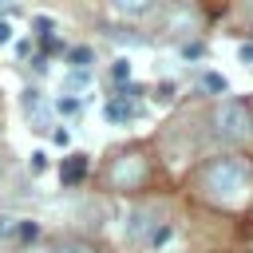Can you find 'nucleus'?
Segmentation results:
<instances>
[{
  "instance_id": "nucleus-13",
  "label": "nucleus",
  "mask_w": 253,
  "mask_h": 253,
  "mask_svg": "<svg viewBox=\"0 0 253 253\" xmlns=\"http://www.w3.org/2000/svg\"><path fill=\"white\" fill-rule=\"evenodd\" d=\"M237 55H241V63H253V43H241V51H237Z\"/></svg>"
},
{
  "instance_id": "nucleus-11",
  "label": "nucleus",
  "mask_w": 253,
  "mask_h": 253,
  "mask_svg": "<svg viewBox=\"0 0 253 253\" xmlns=\"http://www.w3.org/2000/svg\"><path fill=\"white\" fill-rule=\"evenodd\" d=\"M16 233V217H0V237H12Z\"/></svg>"
},
{
  "instance_id": "nucleus-1",
  "label": "nucleus",
  "mask_w": 253,
  "mask_h": 253,
  "mask_svg": "<svg viewBox=\"0 0 253 253\" xmlns=\"http://www.w3.org/2000/svg\"><path fill=\"white\" fill-rule=\"evenodd\" d=\"M198 190H202L213 206L237 210V206H245L249 194H253V170H249L245 158H233V154H229V158H213V162L202 166Z\"/></svg>"
},
{
  "instance_id": "nucleus-12",
  "label": "nucleus",
  "mask_w": 253,
  "mask_h": 253,
  "mask_svg": "<svg viewBox=\"0 0 253 253\" xmlns=\"http://www.w3.org/2000/svg\"><path fill=\"white\" fill-rule=\"evenodd\" d=\"M28 166H32V174H40V170H43V166H47V162H43V154H40V150H36V154H32V162H28Z\"/></svg>"
},
{
  "instance_id": "nucleus-16",
  "label": "nucleus",
  "mask_w": 253,
  "mask_h": 253,
  "mask_svg": "<svg viewBox=\"0 0 253 253\" xmlns=\"http://www.w3.org/2000/svg\"><path fill=\"white\" fill-rule=\"evenodd\" d=\"M55 253H91V249H83V245H67V249H55Z\"/></svg>"
},
{
  "instance_id": "nucleus-5",
  "label": "nucleus",
  "mask_w": 253,
  "mask_h": 253,
  "mask_svg": "<svg viewBox=\"0 0 253 253\" xmlns=\"http://www.w3.org/2000/svg\"><path fill=\"white\" fill-rule=\"evenodd\" d=\"M83 170H87V158H83V154H71L67 166H63V182H79Z\"/></svg>"
},
{
  "instance_id": "nucleus-7",
  "label": "nucleus",
  "mask_w": 253,
  "mask_h": 253,
  "mask_svg": "<svg viewBox=\"0 0 253 253\" xmlns=\"http://www.w3.org/2000/svg\"><path fill=\"white\" fill-rule=\"evenodd\" d=\"M67 59H71V67H79V71H83V67L91 63V47H75V51H71Z\"/></svg>"
},
{
  "instance_id": "nucleus-3",
  "label": "nucleus",
  "mask_w": 253,
  "mask_h": 253,
  "mask_svg": "<svg viewBox=\"0 0 253 253\" xmlns=\"http://www.w3.org/2000/svg\"><path fill=\"white\" fill-rule=\"evenodd\" d=\"M146 178V162L138 158V154H119L115 158V166H111V182L123 190V186H138Z\"/></svg>"
},
{
  "instance_id": "nucleus-9",
  "label": "nucleus",
  "mask_w": 253,
  "mask_h": 253,
  "mask_svg": "<svg viewBox=\"0 0 253 253\" xmlns=\"http://www.w3.org/2000/svg\"><path fill=\"white\" fill-rule=\"evenodd\" d=\"M111 75H115V79H119V83H123V79H130V63H126V59H119V63H115V71H111Z\"/></svg>"
},
{
  "instance_id": "nucleus-8",
  "label": "nucleus",
  "mask_w": 253,
  "mask_h": 253,
  "mask_svg": "<svg viewBox=\"0 0 253 253\" xmlns=\"http://www.w3.org/2000/svg\"><path fill=\"white\" fill-rule=\"evenodd\" d=\"M202 83H206L210 91H217V95H225V87H229V83H225V75H217V71H210V75H206Z\"/></svg>"
},
{
  "instance_id": "nucleus-10",
  "label": "nucleus",
  "mask_w": 253,
  "mask_h": 253,
  "mask_svg": "<svg viewBox=\"0 0 253 253\" xmlns=\"http://www.w3.org/2000/svg\"><path fill=\"white\" fill-rule=\"evenodd\" d=\"M55 107H59V115H75V111H79V103H75V99H59Z\"/></svg>"
},
{
  "instance_id": "nucleus-15",
  "label": "nucleus",
  "mask_w": 253,
  "mask_h": 253,
  "mask_svg": "<svg viewBox=\"0 0 253 253\" xmlns=\"http://www.w3.org/2000/svg\"><path fill=\"white\" fill-rule=\"evenodd\" d=\"M51 138H55V142H59V146H67V142H71V134H67V130H63V126H59V130H55V134H51Z\"/></svg>"
},
{
  "instance_id": "nucleus-4",
  "label": "nucleus",
  "mask_w": 253,
  "mask_h": 253,
  "mask_svg": "<svg viewBox=\"0 0 253 253\" xmlns=\"http://www.w3.org/2000/svg\"><path fill=\"white\" fill-rule=\"evenodd\" d=\"M134 115H138V107H134L126 95L111 99V107H107V119H111V123H126V119H134Z\"/></svg>"
},
{
  "instance_id": "nucleus-6",
  "label": "nucleus",
  "mask_w": 253,
  "mask_h": 253,
  "mask_svg": "<svg viewBox=\"0 0 253 253\" xmlns=\"http://www.w3.org/2000/svg\"><path fill=\"white\" fill-rule=\"evenodd\" d=\"M111 4H115L123 16H142V12H146L154 0H111Z\"/></svg>"
},
{
  "instance_id": "nucleus-14",
  "label": "nucleus",
  "mask_w": 253,
  "mask_h": 253,
  "mask_svg": "<svg viewBox=\"0 0 253 253\" xmlns=\"http://www.w3.org/2000/svg\"><path fill=\"white\" fill-rule=\"evenodd\" d=\"M8 40H12V24H8V20H0V43H8Z\"/></svg>"
},
{
  "instance_id": "nucleus-2",
  "label": "nucleus",
  "mask_w": 253,
  "mask_h": 253,
  "mask_svg": "<svg viewBox=\"0 0 253 253\" xmlns=\"http://www.w3.org/2000/svg\"><path fill=\"white\" fill-rule=\"evenodd\" d=\"M213 134H217L221 142H245V138L253 134V115H249V107L237 103V99H225V103L213 111Z\"/></svg>"
},
{
  "instance_id": "nucleus-17",
  "label": "nucleus",
  "mask_w": 253,
  "mask_h": 253,
  "mask_svg": "<svg viewBox=\"0 0 253 253\" xmlns=\"http://www.w3.org/2000/svg\"><path fill=\"white\" fill-rule=\"evenodd\" d=\"M0 4H4V0H0Z\"/></svg>"
}]
</instances>
